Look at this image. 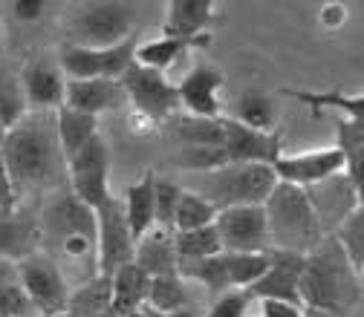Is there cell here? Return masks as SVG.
Segmentation results:
<instances>
[{
    "label": "cell",
    "mask_w": 364,
    "mask_h": 317,
    "mask_svg": "<svg viewBox=\"0 0 364 317\" xmlns=\"http://www.w3.org/2000/svg\"><path fill=\"white\" fill-rule=\"evenodd\" d=\"M304 194H306V202H309L318 225H321L324 237H333L338 225L355 208H361V194L350 185V179L344 173L330 176V179H324V182L304 188Z\"/></svg>",
    "instance_id": "obj_11"
},
{
    "label": "cell",
    "mask_w": 364,
    "mask_h": 317,
    "mask_svg": "<svg viewBox=\"0 0 364 317\" xmlns=\"http://www.w3.org/2000/svg\"><path fill=\"white\" fill-rule=\"evenodd\" d=\"M168 317H197L191 308H182V311H173V314H168Z\"/></svg>",
    "instance_id": "obj_48"
},
{
    "label": "cell",
    "mask_w": 364,
    "mask_h": 317,
    "mask_svg": "<svg viewBox=\"0 0 364 317\" xmlns=\"http://www.w3.org/2000/svg\"><path fill=\"white\" fill-rule=\"evenodd\" d=\"M249 303L252 300L246 297V291H225L211 303L205 317H246Z\"/></svg>",
    "instance_id": "obj_41"
},
{
    "label": "cell",
    "mask_w": 364,
    "mask_h": 317,
    "mask_svg": "<svg viewBox=\"0 0 364 317\" xmlns=\"http://www.w3.org/2000/svg\"><path fill=\"white\" fill-rule=\"evenodd\" d=\"M191 43L186 40H173V38H159V40H151V43H139L133 52V61L139 67H148V69H156V72H165L182 52H188Z\"/></svg>",
    "instance_id": "obj_34"
},
{
    "label": "cell",
    "mask_w": 364,
    "mask_h": 317,
    "mask_svg": "<svg viewBox=\"0 0 364 317\" xmlns=\"http://www.w3.org/2000/svg\"><path fill=\"white\" fill-rule=\"evenodd\" d=\"M173 165L200 176V173H211L217 167H225L229 165V156H225L223 148H182L173 156Z\"/></svg>",
    "instance_id": "obj_39"
},
{
    "label": "cell",
    "mask_w": 364,
    "mask_h": 317,
    "mask_svg": "<svg viewBox=\"0 0 364 317\" xmlns=\"http://www.w3.org/2000/svg\"><path fill=\"white\" fill-rule=\"evenodd\" d=\"M12 283H18V262L0 257V289L12 286Z\"/></svg>",
    "instance_id": "obj_47"
},
{
    "label": "cell",
    "mask_w": 364,
    "mask_h": 317,
    "mask_svg": "<svg viewBox=\"0 0 364 317\" xmlns=\"http://www.w3.org/2000/svg\"><path fill=\"white\" fill-rule=\"evenodd\" d=\"M306 317H333V314H324V311H306Z\"/></svg>",
    "instance_id": "obj_49"
},
{
    "label": "cell",
    "mask_w": 364,
    "mask_h": 317,
    "mask_svg": "<svg viewBox=\"0 0 364 317\" xmlns=\"http://www.w3.org/2000/svg\"><path fill=\"white\" fill-rule=\"evenodd\" d=\"M47 317H75V314H70V311H61V314H47Z\"/></svg>",
    "instance_id": "obj_51"
},
{
    "label": "cell",
    "mask_w": 364,
    "mask_h": 317,
    "mask_svg": "<svg viewBox=\"0 0 364 317\" xmlns=\"http://www.w3.org/2000/svg\"><path fill=\"white\" fill-rule=\"evenodd\" d=\"M18 283L29 294V300L41 317L67 311L70 286H67V277H64L61 265L55 262V257L38 251V254L21 260L18 262Z\"/></svg>",
    "instance_id": "obj_7"
},
{
    "label": "cell",
    "mask_w": 364,
    "mask_h": 317,
    "mask_svg": "<svg viewBox=\"0 0 364 317\" xmlns=\"http://www.w3.org/2000/svg\"><path fill=\"white\" fill-rule=\"evenodd\" d=\"M214 219H217V208L214 205H208L191 188H182L179 202H176V213H173V234L205 228V225H214Z\"/></svg>",
    "instance_id": "obj_31"
},
{
    "label": "cell",
    "mask_w": 364,
    "mask_h": 317,
    "mask_svg": "<svg viewBox=\"0 0 364 317\" xmlns=\"http://www.w3.org/2000/svg\"><path fill=\"white\" fill-rule=\"evenodd\" d=\"M102 317H122V314H116V311H113V308H110V311H105V314H102Z\"/></svg>",
    "instance_id": "obj_52"
},
{
    "label": "cell",
    "mask_w": 364,
    "mask_h": 317,
    "mask_svg": "<svg viewBox=\"0 0 364 317\" xmlns=\"http://www.w3.org/2000/svg\"><path fill=\"white\" fill-rule=\"evenodd\" d=\"M220 6L214 0H171L165 6L162 38L186 40L191 47H208L211 35L208 26L217 21Z\"/></svg>",
    "instance_id": "obj_14"
},
{
    "label": "cell",
    "mask_w": 364,
    "mask_h": 317,
    "mask_svg": "<svg viewBox=\"0 0 364 317\" xmlns=\"http://www.w3.org/2000/svg\"><path fill=\"white\" fill-rule=\"evenodd\" d=\"M220 251L229 254H266L269 248V228L263 205H240L217 211L214 219Z\"/></svg>",
    "instance_id": "obj_9"
},
{
    "label": "cell",
    "mask_w": 364,
    "mask_h": 317,
    "mask_svg": "<svg viewBox=\"0 0 364 317\" xmlns=\"http://www.w3.org/2000/svg\"><path fill=\"white\" fill-rule=\"evenodd\" d=\"M145 306L159 311V314H173L188 308V291L179 274H165V277H151L148 283V297Z\"/></svg>",
    "instance_id": "obj_29"
},
{
    "label": "cell",
    "mask_w": 364,
    "mask_h": 317,
    "mask_svg": "<svg viewBox=\"0 0 364 317\" xmlns=\"http://www.w3.org/2000/svg\"><path fill=\"white\" fill-rule=\"evenodd\" d=\"M260 317H306V308L292 306V303H281V300H263Z\"/></svg>",
    "instance_id": "obj_44"
},
{
    "label": "cell",
    "mask_w": 364,
    "mask_h": 317,
    "mask_svg": "<svg viewBox=\"0 0 364 317\" xmlns=\"http://www.w3.org/2000/svg\"><path fill=\"white\" fill-rule=\"evenodd\" d=\"M64 107L99 118L102 113L124 110L127 107V96H124V87L116 78L67 81V87H64Z\"/></svg>",
    "instance_id": "obj_18"
},
{
    "label": "cell",
    "mask_w": 364,
    "mask_h": 317,
    "mask_svg": "<svg viewBox=\"0 0 364 317\" xmlns=\"http://www.w3.org/2000/svg\"><path fill=\"white\" fill-rule=\"evenodd\" d=\"M284 96L309 107L315 116L324 113V110H338V113H344V118L364 121V99L361 96H347V93H341V89H324V93H315V89H284Z\"/></svg>",
    "instance_id": "obj_25"
},
{
    "label": "cell",
    "mask_w": 364,
    "mask_h": 317,
    "mask_svg": "<svg viewBox=\"0 0 364 317\" xmlns=\"http://www.w3.org/2000/svg\"><path fill=\"white\" fill-rule=\"evenodd\" d=\"M29 113H55L64 107L67 78L53 58H29L18 75Z\"/></svg>",
    "instance_id": "obj_13"
},
{
    "label": "cell",
    "mask_w": 364,
    "mask_h": 317,
    "mask_svg": "<svg viewBox=\"0 0 364 317\" xmlns=\"http://www.w3.org/2000/svg\"><path fill=\"white\" fill-rule=\"evenodd\" d=\"M173 248H176V260L214 257V254H220L217 228L214 225H205V228H197V231H179V234H173Z\"/></svg>",
    "instance_id": "obj_35"
},
{
    "label": "cell",
    "mask_w": 364,
    "mask_h": 317,
    "mask_svg": "<svg viewBox=\"0 0 364 317\" xmlns=\"http://www.w3.org/2000/svg\"><path fill=\"white\" fill-rule=\"evenodd\" d=\"M301 306L306 311H324L347 317L361 300V274H355L344 251L333 237H324L306 257L301 271Z\"/></svg>",
    "instance_id": "obj_2"
},
{
    "label": "cell",
    "mask_w": 364,
    "mask_h": 317,
    "mask_svg": "<svg viewBox=\"0 0 364 317\" xmlns=\"http://www.w3.org/2000/svg\"><path fill=\"white\" fill-rule=\"evenodd\" d=\"M173 133L182 142V148H223L225 130H223V116L217 118H197V116H171Z\"/></svg>",
    "instance_id": "obj_27"
},
{
    "label": "cell",
    "mask_w": 364,
    "mask_h": 317,
    "mask_svg": "<svg viewBox=\"0 0 364 317\" xmlns=\"http://www.w3.org/2000/svg\"><path fill=\"white\" fill-rule=\"evenodd\" d=\"M0 159L18 196L61 188L67 182V162L55 135V113H26L4 135Z\"/></svg>",
    "instance_id": "obj_1"
},
{
    "label": "cell",
    "mask_w": 364,
    "mask_h": 317,
    "mask_svg": "<svg viewBox=\"0 0 364 317\" xmlns=\"http://www.w3.org/2000/svg\"><path fill=\"white\" fill-rule=\"evenodd\" d=\"M237 124L249 127V130H257V133H269V130H278L275 121H278V110H275V101H272L260 87H249L237 96L235 101V116H232Z\"/></svg>",
    "instance_id": "obj_24"
},
{
    "label": "cell",
    "mask_w": 364,
    "mask_h": 317,
    "mask_svg": "<svg viewBox=\"0 0 364 317\" xmlns=\"http://www.w3.org/2000/svg\"><path fill=\"white\" fill-rule=\"evenodd\" d=\"M110 173H84V176H70L67 179V188L75 199H81L87 208H102L113 191H110Z\"/></svg>",
    "instance_id": "obj_37"
},
{
    "label": "cell",
    "mask_w": 364,
    "mask_h": 317,
    "mask_svg": "<svg viewBox=\"0 0 364 317\" xmlns=\"http://www.w3.org/2000/svg\"><path fill=\"white\" fill-rule=\"evenodd\" d=\"M119 84L124 87V96H127V104L148 116L151 121L162 124L165 118L176 116L179 113V96H176V84H171L165 78V72H156V69H148V67H139V64H130Z\"/></svg>",
    "instance_id": "obj_6"
},
{
    "label": "cell",
    "mask_w": 364,
    "mask_h": 317,
    "mask_svg": "<svg viewBox=\"0 0 364 317\" xmlns=\"http://www.w3.org/2000/svg\"><path fill=\"white\" fill-rule=\"evenodd\" d=\"M136 240L127 228L124 208L119 196H110L96 208V274L113 277V271L133 262Z\"/></svg>",
    "instance_id": "obj_8"
},
{
    "label": "cell",
    "mask_w": 364,
    "mask_h": 317,
    "mask_svg": "<svg viewBox=\"0 0 364 317\" xmlns=\"http://www.w3.org/2000/svg\"><path fill=\"white\" fill-rule=\"evenodd\" d=\"M0 317H41L21 283L0 289Z\"/></svg>",
    "instance_id": "obj_40"
},
{
    "label": "cell",
    "mask_w": 364,
    "mask_h": 317,
    "mask_svg": "<svg viewBox=\"0 0 364 317\" xmlns=\"http://www.w3.org/2000/svg\"><path fill=\"white\" fill-rule=\"evenodd\" d=\"M41 248V225L38 216L18 208L12 216L0 219V257L21 262Z\"/></svg>",
    "instance_id": "obj_19"
},
{
    "label": "cell",
    "mask_w": 364,
    "mask_h": 317,
    "mask_svg": "<svg viewBox=\"0 0 364 317\" xmlns=\"http://www.w3.org/2000/svg\"><path fill=\"white\" fill-rule=\"evenodd\" d=\"M124 317H148V314H145V311L139 308V311H130V314H124Z\"/></svg>",
    "instance_id": "obj_50"
},
{
    "label": "cell",
    "mask_w": 364,
    "mask_h": 317,
    "mask_svg": "<svg viewBox=\"0 0 364 317\" xmlns=\"http://www.w3.org/2000/svg\"><path fill=\"white\" fill-rule=\"evenodd\" d=\"M84 173H110V148L102 130L87 139L70 159H67V179L70 176H84Z\"/></svg>",
    "instance_id": "obj_32"
},
{
    "label": "cell",
    "mask_w": 364,
    "mask_h": 317,
    "mask_svg": "<svg viewBox=\"0 0 364 317\" xmlns=\"http://www.w3.org/2000/svg\"><path fill=\"white\" fill-rule=\"evenodd\" d=\"M225 277H229L232 291H246L252 283H257L269 268V251L266 254H229L223 251Z\"/></svg>",
    "instance_id": "obj_30"
},
{
    "label": "cell",
    "mask_w": 364,
    "mask_h": 317,
    "mask_svg": "<svg viewBox=\"0 0 364 317\" xmlns=\"http://www.w3.org/2000/svg\"><path fill=\"white\" fill-rule=\"evenodd\" d=\"M9 9H12V15H15L18 21L32 23V21H38L43 12H47V4H43V0H15Z\"/></svg>",
    "instance_id": "obj_43"
},
{
    "label": "cell",
    "mask_w": 364,
    "mask_h": 317,
    "mask_svg": "<svg viewBox=\"0 0 364 317\" xmlns=\"http://www.w3.org/2000/svg\"><path fill=\"white\" fill-rule=\"evenodd\" d=\"M136 6L122 0H102V4H87L73 15L70 35L73 47L87 50H110L122 40L133 38Z\"/></svg>",
    "instance_id": "obj_5"
},
{
    "label": "cell",
    "mask_w": 364,
    "mask_h": 317,
    "mask_svg": "<svg viewBox=\"0 0 364 317\" xmlns=\"http://www.w3.org/2000/svg\"><path fill=\"white\" fill-rule=\"evenodd\" d=\"M67 311L75 317H102L105 311H110V277L96 274L70 291Z\"/></svg>",
    "instance_id": "obj_28"
},
{
    "label": "cell",
    "mask_w": 364,
    "mask_h": 317,
    "mask_svg": "<svg viewBox=\"0 0 364 317\" xmlns=\"http://www.w3.org/2000/svg\"><path fill=\"white\" fill-rule=\"evenodd\" d=\"M301 271H304V257L289 254V251H269V268L266 274L246 289L249 300H281L301 306Z\"/></svg>",
    "instance_id": "obj_16"
},
{
    "label": "cell",
    "mask_w": 364,
    "mask_h": 317,
    "mask_svg": "<svg viewBox=\"0 0 364 317\" xmlns=\"http://www.w3.org/2000/svg\"><path fill=\"white\" fill-rule=\"evenodd\" d=\"M257 317H260V314H257Z\"/></svg>",
    "instance_id": "obj_54"
},
{
    "label": "cell",
    "mask_w": 364,
    "mask_h": 317,
    "mask_svg": "<svg viewBox=\"0 0 364 317\" xmlns=\"http://www.w3.org/2000/svg\"><path fill=\"white\" fill-rule=\"evenodd\" d=\"M148 283H151V277L136 268L133 262L116 268L110 277V308L122 317L130 311H139L148 297Z\"/></svg>",
    "instance_id": "obj_22"
},
{
    "label": "cell",
    "mask_w": 364,
    "mask_h": 317,
    "mask_svg": "<svg viewBox=\"0 0 364 317\" xmlns=\"http://www.w3.org/2000/svg\"><path fill=\"white\" fill-rule=\"evenodd\" d=\"M318 21H321L324 29H338L347 21V6L344 4H324L321 12H318Z\"/></svg>",
    "instance_id": "obj_45"
},
{
    "label": "cell",
    "mask_w": 364,
    "mask_h": 317,
    "mask_svg": "<svg viewBox=\"0 0 364 317\" xmlns=\"http://www.w3.org/2000/svg\"><path fill=\"white\" fill-rule=\"evenodd\" d=\"M127 124H130V130H133L136 135H151V133H154V130L159 127L156 121H151L148 116H142V113H136V110H133V113L127 116Z\"/></svg>",
    "instance_id": "obj_46"
},
{
    "label": "cell",
    "mask_w": 364,
    "mask_h": 317,
    "mask_svg": "<svg viewBox=\"0 0 364 317\" xmlns=\"http://www.w3.org/2000/svg\"><path fill=\"white\" fill-rule=\"evenodd\" d=\"M179 194H182L179 182L156 176V185H154V228H162V231L173 234V213H176Z\"/></svg>",
    "instance_id": "obj_38"
},
{
    "label": "cell",
    "mask_w": 364,
    "mask_h": 317,
    "mask_svg": "<svg viewBox=\"0 0 364 317\" xmlns=\"http://www.w3.org/2000/svg\"><path fill=\"white\" fill-rule=\"evenodd\" d=\"M223 87H225V75L217 67L197 64L191 72H186V78L176 84L179 110L186 107V116H197V118L223 116V99H220Z\"/></svg>",
    "instance_id": "obj_17"
},
{
    "label": "cell",
    "mask_w": 364,
    "mask_h": 317,
    "mask_svg": "<svg viewBox=\"0 0 364 317\" xmlns=\"http://www.w3.org/2000/svg\"><path fill=\"white\" fill-rule=\"evenodd\" d=\"M99 133V118L96 116H87L70 107H58L55 110V135H58V145L64 153V162L87 142Z\"/></svg>",
    "instance_id": "obj_26"
},
{
    "label": "cell",
    "mask_w": 364,
    "mask_h": 317,
    "mask_svg": "<svg viewBox=\"0 0 364 317\" xmlns=\"http://www.w3.org/2000/svg\"><path fill=\"white\" fill-rule=\"evenodd\" d=\"M4 135H6V130H4V124H0V142H4Z\"/></svg>",
    "instance_id": "obj_53"
},
{
    "label": "cell",
    "mask_w": 364,
    "mask_h": 317,
    "mask_svg": "<svg viewBox=\"0 0 364 317\" xmlns=\"http://www.w3.org/2000/svg\"><path fill=\"white\" fill-rule=\"evenodd\" d=\"M263 213H266L272 251H289V254L306 257L324 240V231L306 202L304 188L278 182L263 202Z\"/></svg>",
    "instance_id": "obj_3"
},
{
    "label": "cell",
    "mask_w": 364,
    "mask_h": 317,
    "mask_svg": "<svg viewBox=\"0 0 364 317\" xmlns=\"http://www.w3.org/2000/svg\"><path fill=\"white\" fill-rule=\"evenodd\" d=\"M18 191H15V185H12V179H9V173H6V165H4V159H0V219L4 216H12L21 205H18Z\"/></svg>",
    "instance_id": "obj_42"
},
{
    "label": "cell",
    "mask_w": 364,
    "mask_h": 317,
    "mask_svg": "<svg viewBox=\"0 0 364 317\" xmlns=\"http://www.w3.org/2000/svg\"><path fill=\"white\" fill-rule=\"evenodd\" d=\"M133 265L145 271L148 277H165L176 274V248L173 234L162 228H151L133 248Z\"/></svg>",
    "instance_id": "obj_20"
},
{
    "label": "cell",
    "mask_w": 364,
    "mask_h": 317,
    "mask_svg": "<svg viewBox=\"0 0 364 317\" xmlns=\"http://www.w3.org/2000/svg\"><path fill=\"white\" fill-rule=\"evenodd\" d=\"M333 240L338 243V248L344 251L347 262L353 265L355 274L364 271V205L355 208L333 234Z\"/></svg>",
    "instance_id": "obj_33"
},
{
    "label": "cell",
    "mask_w": 364,
    "mask_h": 317,
    "mask_svg": "<svg viewBox=\"0 0 364 317\" xmlns=\"http://www.w3.org/2000/svg\"><path fill=\"white\" fill-rule=\"evenodd\" d=\"M223 150L229 156V165H275L284 156L281 130L257 133L237 124L232 116H223Z\"/></svg>",
    "instance_id": "obj_12"
},
{
    "label": "cell",
    "mask_w": 364,
    "mask_h": 317,
    "mask_svg": "<svg viewBox=\"0 0 364 317\" xmlns=\"http://www.w3.org/2000/svg\"><path fill=\"white\" fill-rule=\"evenodd\" d=\"M154 185H156V173L148 170V173H142L139 182H133L124 191V199H122L127 228L136 243L154 228Z\"/></svg>",
    "instance_id": "obj_21"
},
{
    "label": "cell",
    "mask_w": 364,
    "mask_h": 317,
    "mask_svg": "<svg viewBox=\"0 0 364 317\" xmlns=\"http://www.w3.org/2000/svg\"><path fill=\"white\" fill-rule=\"evenodd\" d=\"M275 179L295 188H309L324 182L330 176L344 173V156L330 145V148H318V150H304V153H292V156H281L275 165Z\"/></svg>",
    "instance_id": "obj_15"
},
{
    "label": "cell",
    "mask_w": 364,
    "mask_h": 317,
    "mask_svg": "<svg viewBox=\"0 0 364 317\" xmlns=\"http://www.w3.org/2000/svg\"><path fill=\"white\" fill-rule=\"evenodd\" d=\"M278 185L272 165H225L211 173H200L194 194H200L217 211L263 205L272 188Z\"/></svg>",
    "instance_id": "obj_4"
},
{
    "label": "cell",
    "mask_w": 364,
    "mask_h": 317,
    "mask_svg": "<svg viewBox=\"0 0 364 317\" xmlns=\"http://www.w3.org/2000/svg\"><path fill=\"white\" fill-rule=\"evenodd\" d=\"M344 156V176L350 179V185L361 194L364 188V121L358 118H341L336 130V145Z\"/></svg>",
    "instance_id": "obj_23"
},
{
    "label": "cell",
    "mask_w": 364,
    "mask_h": 317,
    "mask_svg": "<svg viewBox=\"0 0 364 317\" xmlns=\"http://www.w3.org/2000/svg\"><path fill=\"white\" fill-rule=\"evenodd\" d=\"M26 99H23V89L15 72L9 69H0V124L9 133L23 116H26Z\"/></svg>",
    "instance_id": "obj_36"
},
{
    "label": "cell",
    "mask_w": 364,
    "mask_h": 317,
    "mask_svg": "<svg viewBox=\"0 0 364 317\" xmlns=\"http://www.w3.org/2000/svg\"><path fill=\"white\" fill-rule=\"evenodd\" d=\"M139 47L136 38L122 40L110 50H87V47H67L58 52V67L67 81H84V78H122V72L133 64V52Z\"/></svg>",
    "instance_id": "obj_10"
}]
</instances>
